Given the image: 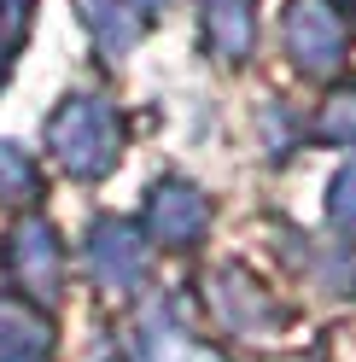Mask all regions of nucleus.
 <instances>
[{"label":"nucleus","instance_id":"nucleus-1","mask_svg":"<svg viewBox=\"0 0 356 362\" xmlns=\"http://www.w3.org/2000/svg\"><path fill=\"white\" fill-rule=\"evenodd\" d=\"M47 152L76 181H100L123 152V123L100 94H71L47 117Z\"/></svg>","mask_w":356,"mask_h":362},{"label":"nucleus","instance_id":"nucleus-2","mask_svg":"<svg viewBox=\"0 0 356 362\" xmlns=\"http://www.w3.org/2000/svg\"><path fill=\"white\" fill-rule=\"evenodd\" d=\"M280 41L304 76H333L350 47V18L333 0H292L280 18Z\"/></svg>","mask_w":356,"mask_h":362},{"label":"nucleus","instance_id":"nucleus-3","mask_svg":"<svg viewBox=\"0 0 356 362\" xmlns=\"http://www.w3.org/2000/svg\"><path fill=\"white\" fill-rule=\"evenodd\" d=\"M82 257H88V269H94V281L111 286V292H135L146 281V240L129 228L123 216H100L94 228H88Z\"/></svg>","mask_w":356,"mask_h":362},{"label":"nucleus","instance_id":"nucleus-4","mask_svg":"<svg viewBox=\"0 0 356 362\" xmlns=\"http://www.w3.org/2000/svg\"><path fill=\"white\" fill-rule=\"evenodd\" d=\"M146 228L164 245H198L210 228V199L193 181H158L146 199Z\"/></svg>","mask_w":356,"mask_h":362},{"label":"nucleus","instance_id":"nucleus-5","mask_svg":"<svg viewBox=\"0 0 356 362\" xmlns=\"http://www.w3.org/2000/svg\"><path fill=\"white\" fill-rule=\"evenodd\" d=\"M6 269L24 292H41V298H59V281H64V252H59V234L47 222H18V234L6 245Z\"/></svg>","mask_w":356,"mask_h":362},{"label":"nucleus","instance_id":"nucleus-6","mask_svg":"<svg viewBox=\"0 0 356 362\" xmlns=\"http://www.w3.org/2000/svg\"><path fill=\"white\" fill-rule=\"evenodd\" d=\"M210 304H216V322L228 333H257V327H269L280 315L275 298L257 281H246L239 269H216V275H210Z\"/></svg>","mask_w":356,"mask_h":362},{"label":"nucleus","instance_id":"nucleus-7","mask_svg":"<svg viewBox=\"0 0 356 362\" xmlns=\"http://www.w3.org/2000/svg\"><path fill=\"white\" fill-rule=\"evenodd\" d=\"M53 327L24 298H0V362H47Z\"/></svg>","mask_w":356,"mask_h":362},{"label":"nucleus","instance_id":"nucleus-8","mask_svg":"<svg viewBox=\"0 0 356 362\" xmlns=\"http://www.w3.org/2000/svg\"><path fill=\"white\" fill-rule=\"evenodd\" d=\"M129 6H135V0H76V18L94 30L105 59H123L129 47H135V35H141V18Z\"/></svg>","mask_w":356,"mask_h":362},{"label":"nucleus","instance_id":"nucleus-9","mask_svg":"<svg viewBox=\"0 0 356 362\" xmlns=\"http://www.w3.org/2000/svg\"><path fill=\"white\" fill-rule=\"evenodd\" d=\"M205 41L216 59L239 64L251 53V6L246 0H205Z\"/></svg>","mask_w":356,"mask_h":362},{"label":"nucleus","instance_id":"nucleus-10","mask_svg":"<svg viewBox=\"0 0 356 362\" xmlns=\"http://www.w3.org/2000/svg\"><path fill=\"white\" fill-rule=\"evenodd\" d=\"M0 199L6 205H24V199H41V170L24 146L0 141Z\"/></svg>","mask_w":356,"mask_h":362},{"label":"nucleus","instance_id":"nucleus-11","mask_svg":"<svg viewBox=\"0 0 356 362\" xmlns=\"http://www.w3.org/2000/svg\"><path fill=\"white\" fill-rule=\"evenodd\" d=\"M316 134L327 146H356V88L339 100H327V111L316 117Z\"/></svg>","mask_w":356,"mask_h":362},{"label":"nucleus","instance_id":"nucleus-12","mask_svg":"<svg viewBox=\"0 0 356 362\" xmlns=\"http://www.w3.org/2000/svg\"><path fill=\"white\" fill-rule=\"evenodd\" d=\"M327 216L339 222V228H350L356 234V164L333 181V193H327Z\"/></svg>","mask_w":356,"mask_h":362},{"label":"nucleus","instance_id":"nucleus-13","mask_svg":"<svg viewBox=\"0 0 356 362\" xmlns=\"http://www.w3.org/2000/svg\"><path fill=\"white\" fill-rule=\"evenodd\" d=\"M30 12H35V0H0V35H6L12 47L30 35Z\"/></svg>","mask_w":356,"mask_h":362},{"label":"nucleus","instance_id":"nucleus-14","mask_svg":"<svg viewBox=\"0 0 356 362\" xmlns=\"http://www.w3.org/2000/svg\"><path fill=\"white\" fill-rule=\"evenodd\" d=\"M135 6H141V12H158V6H164V0H135Z\"/></svg>","mask_w":356,"mask_h":362},{"label":"nucleus","instance_id":"nucleus-15","mask_svg":"<svg viewBox=\"0 0 356 362\" xmlns=\"http://www.w3.org/2000/svg\"><path fill=\"white\" fill-rule=\"evenodd\" d=\"M292 362H304V356H292Z\"/></svg>","mask_w":356,"mask_h":362}]
</instances>
